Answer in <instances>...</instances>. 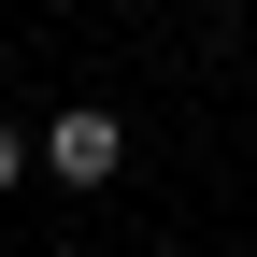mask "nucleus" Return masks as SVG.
I'll use <instances>...</instances> for the list:
<instances>
[{"label": "nucleus", "instance_id": "nucleus-1", "mask_svg": "<svg viewBox=\"0 0 257 257\" xmlns=\"http://www.w3.org/2000/svg\"><path fill=\"white\" fill-rule=\"evenodd\" d=\"M114 157H128L114 114H57V128H43V172H57V186H114Z\"/></svg>", "mask_w": 257, "mask_h": 257}, {"label": "nucleus", "instance_id": "nucleus-2", "mask_svg": "<svg viewBox=\"0 0 257 257\" xmlns=\"http://www.w3.org/2000/svg\"><path fill=\"white\" fill-rule=\"evenodd\" d=\"M0 186H29V143H15V114H0Z\"/></svg>", "mask_w": 257, "mask_h": 257}]
</instances>
